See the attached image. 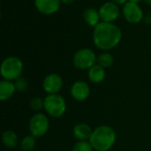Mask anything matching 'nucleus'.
Returning <instances> with one entry per match:
<instances>
[{
  "label": "nucleus",
  "instance_id": "f8f14e48",
  "mask_svg": "<svg viewBox=\"0 0 151 151\" xmlns=\"http://www.w3.org/2000/svg\"><path fill=\"white\" fill-rule=\"evenodd\" d=\"M93 130L89 125L86 123H79L74 126L73 129V136L78 141H88L91 137Z\"/></svg>",
  "mask_w": 151,
  "mask_h": 151
},
{
  "label": "nucleus",
  "instance_id": "ddd939ff",
  "mask_svg": "<svg viewBox=\"0 0 151 151\" xmlns=\"http://www.w3.org/2000/svg\"><path fill=\"white\" fill-rule=\"evenodd\" d=\"M88 80L94 84L102 83L106 77L105 69L104 67H102L101 65L96 64L94 66H92L88 70Z\"/></svg>",
  "mask_w": 151,
  "mask_h": 151
},
{
  "label": "nucleus",
  "instance_id": "6e6552de",
  "mask_svg": "<svg viewBox=\"0 0 151 151\" xmlns=\"http://www.w3.org/2000/svg\"><path fill=\"white\" fill-rule=\"evenodd\" d=\"M99 14L101 17V20L108 23H114L120 15L119 5L114 4L111 1L105 2L99 8Z\"/></svg>",
  "mask_w": 151,
  "mask_h": 151
},
{
  "label": "nucleus",
  "instance_id": "b1692460",
  "mask_svg": "<svg viewBox=\"0 0 151 151\" xmlns=\"http://www.w3.org/2000/svg\"><path fill=\"white\" fill-rule=\"evenodd\" d=\"M74 1H75V0H61V3H63L64 4H66V5H68V4H73Z\"/></svg>",
  "mask_w": 151,
  "mask_h": 151
},
{
  "label": "nucleus",
  "instance_id": "6ab92c4d",
  "mask_svg": "<svg viewBox=\"0 0 151 151\" xmlns=\"http://www.w3.org/2000/svg\"><path fill=\"white\" fill-rule=\"evenodd\" d=\"M93 148L88 141H78L73 147L72 151H93Z\"/></svg>",
  "mask_w": 151,
  "mask_h": 151
},
{
  "label": "nucleus",
  "instance_id": "5701e85b",
  "mask_svg": "<svg viewBox=\"0 0 151 151\" xmlns=\"http://www.w3.org/2000/svg\"><path fill=\"white\" fill-rule=\"evenodd\" d=\"M111 1L118 5H124L128 2V0H111Z\"/></svg>",
  "mask_w": 151,
  "mask_h": 151
},
{
  "label": "nucleus",
  "instance_id": "2eb2a0df",
  "mask_svg": "<svg viewBox=\"0 0 151 151\" xmlns=\"http://www.w3.org/2000/svg\"><path fill=\"white\" fill-rule=\"evenodd\" d=\"M83 19L88 26L92 27H96L102 21L100 14H99V11L91 7L87 8L83 12Z\"/></svg>",
  "mask_w": 151,
  "mask_h": 151
},
{
  "label": "nucleus",
  "instance_id": "9d476101",
  "mask_svg": "<svg viewBox=\"0 0 151 151\" xmlns=\"http://www.w3.org/2000/svg\"><path fill=\"white\" fill-rule=\"evenodd\" d=\"M70 93L72 97L78 101L82 102L88 99L90 95L89 85L84 81H76L71 87Z\"/></svg>",
  "mask_w": 151,
  "mask_h": 151
},
{
  "label": "nucleus",
  "instance_id": "9b49d317",
  "mask_svg": "<svg viewBox=\"0 0 151 151\" xmlns=\"http://www.w3.org/2000/svg\"><path fill=\"white\" fill-rule=\"evenodd\" d=\"M61 4V0H35L36 10L43 15H52L56 13Z\"/></svg>",
  "mask_w": 151,
  "mask_h": 151
},
{
  "label": "nucleus",
  "instance_id": "423d86ee",
  "mask_svg": "<svg viewBox=\"0 0 151 151\" xmlns=\"http://www.w3.org/2000/svg\"><path fill=\"white\" fill-rule=\"evenodd\" d=\"M28 127L30 134L34 135L35 138L42 137L49 131L50 119L47 115L42 112H37L31 117L28 123Z\"/></svg>",
  "mask_w": 151,
  "mask_h": 151
},
{
  "label": "nucleus",
  "instance_id": "f03ea898",
  "mask_svg": "<svg viewBox=\"0 0 151 151\" xmlns=\"http://www.w3.org/2000/svg\"><path fill=\"white\" fill-rule=\"evenodd\" d=\"M117 134L114 129L106 125L99 126L93 130L88 140L93 150L96 151H109L115 144Z\"/></svg>",
  "mask_w": 151,
  "mask_h": 151
},
{
  "label": "nucleus",
  "instance_id": "20e7f679",
  "mask_svg": "<svg viewBox=\"0 0 151 151\" xmlns=\"http://www.w3.org/2000/svg\"><path fill=\"white\" fill-rule=\"evenodd\" d=\"M44 110L51 118H61L66 111V102L59 94L47 95L44 97Z\"/></svg>",
  "mask_w": 151,
  "mask_h": 151
},
{
  "label": "nucleus",
  "instance_id": "393cba45",
  "mask_svg": "<svg viewBox=\"0 0 151 151\" xmlns=\"http://www.w3.org/2000/svg\"><path fill=\"white\" fill-rule=\"evenodd\" d=\"M142 0H128V2H132V3H135V4H139Z\"/></svg>",
  "mask_w": 151,
  "mask_h": 151
},
{
  "label": "nucleus",
  "instance_id": "aec40b11",
  "mask_svg": "<svg viewBox=\"0 0 151 151\" xmlns=\"http://www.w3.org/2000/svg\"><path fill=\"white\" fill-rule=\"evenodd\" d=\"M30 107L33 111L36 112H40L42 109H44V98L41 97H34L30 101Z\"/></svg>",
  "mask_w": 151,
  "mask_h": 151
},
{
  "label": "nucleus",
  "instance_id": "f257e3e1",
  "mask_svg": "<svg viewBox=\"0 0 151 151\" xmlns=\"http://www.w3.org/2000/svg\"><path fill=\"white\" fill-rule=\"evenodd\" d=\"M95 46L104 51H109L117 47L122 39L121 29L114 23L101 21L93 30Z\"/></svg>",
  "mask_w": 151,
  "mask_h": 151
},
{
  "label": "nucleus",
  "instance_id": "39448f33",
  "mask_svg": "<svg viewBox=\"0 0 151 151\" xmlns=\"http://www.w3.org/2000/svg\"><path fill=\"white\" fill-rule=\"evenodd\" d=\"M97 56L89 48H83L77 50L73 56V65L80 70H89L96 64Z\"/></svg>",
  "mask_w": 151,
  "mask_h": 151
},
{
  "label": "nucleus",
  "instance_id": "dca6fc26",
  "mask_svg": "<svg viewBox=\"0 0 151 151\" xmlns=\"http://www.w3.org/2000/svg\"><path fill=\"white\" fill-rule=\"evenodd\" d=\"M2 142H3L4 146L6 148H9V149L15 148L19 143L18 136H17L16 133H14L12 130H6L3 133Z\"/></svg>",
  "mask_w": 151,
  "mask_h": 151
},
{
  "label": "nucleus",
  "instance_id": "a878e982",
  "mask_svg": "<svg viewBox=\"0 0 151 151\" xmlns=\"http://www.w3.org/2000/svg\"><path fill=\"white\" fill-rule=\"evenodd\" d=\"M147 4H149V5H151V0H143Z\"/></svg>",
  "mask_w": 151,
  "mask_h": 151
},
{
  "label": "nucleus",
  "instance_id": "f3484780",
  "mask_svg": "<svg viewBox=\"0 0 151 151\" xmlns=\"http://www.w3.org/2000/svg\"><path fill=\"white\" fill-rule=\"evenodd\" d=\"M113 62H114V58L108 51H104L101 53L99 56H97V58H96V64L101 65L104 69L111 67Z\"/></svg>",
  "mask_w": 151,
  "mask_h": 151
},
{
  "label": "nucleus",
  "instance_id": "1a4fd4ad",
  "mask_svg": "<svg viewBox=\"0 0 151 151\" xmlns=\"http://www.w3.org/2000/svg\"><path fill=\"white\" fill-rule=\"evenodd\" d=\"M64 81L62 77L55 73L46 75L42 81V88L48 95L58 94L62 89Z\"/></svg>",
  "mask_w": 151,
  "mask_h": 151
},
{
  "label": "nucleus",
  "instance_id": "4468645a",
  "mask_svg": "<svg viewBox=\"0 0 151 151\" xmlns=\"http://www.w3.org/2000/svg\"><path fill=\"white\" fill-rule=\"evenodd\" d=\"M16 91L14 82L7 80H2L0 81V99L5 101L13 96Z\"/></svg>",
  "mask_w": 151,
  "mask_h": 151
},
{
  "label": "nucleus",
  "instance_id": "4be33fe9",
  "mask_svg": "<svg viewBox=\"0 0 151 151\" xmlns=\"http://www.w3.org/2000/svg\"><path fill=\"white\" fill-rule=\"evenodd\" d=\"M143 21H144V23L150 25L151 24V13L150 12H148V13H146V14L144 15V17H143Z\"/></svg>",
  "mask_w": 151,
  "mask_h": 151
},
{
  "label": "nucleus",
  "instance_id": "412c9836",
  "mask_svg": "<svg viewBox=\"0 0 151 151\" xmlns=\"http://www.w3.org/2000/svg\"><path fill=\"white\" fill-rule=\"evenodd\" d=\"M14 85L16 91L19 92H25L28 88V81L26 78L23 77H19V79L14 81Z\"/></svg>",
  "mask_w": 151,
  "mask_h": 151
},
{
  "label": "nucleus",
  "instance_id": "7ed1b4c3",
  "mask_svg": "<svg viewBox=\"0 0 151 151\" xmlns=\"http://www.w3.org/2000/svg\"><path fill=\"white\" fill-rule=\"evenodd\" d=\"M23 72V62L21 59L15 56L7 57L4 58L1 64L0 73L4 80L7 81H16L21 77Z\"/></svg>",
  "mask_w": 151,
  "mask_h": 151
},
{
  "label": "nucleus",
  "instance_id": "a211bd4d",
  "mask_svg": "<svg viewBox=\"0 0 151 151\" xmlns=\"http://www.w3.org/2000/svg\"><path fill=\"white\" fill-rule=\"evenodd\" d=\"M35 145H36V138L32 134L24 136L19 143V147L21 150L23 151H32L35 148Z\"/></svg>",
  "mask_w": 151,
  "mask_h": 151
},
{
  "label": "nucleus",
  "instance_id": "0eeeda50",
  "mask_svg": "<svg viewBox=\"0 0 151 151\" xmlns=\"http://www.w3.org/2000/svg\"><path fill=\"white\" fill-rule=\"evenodd\" d=\"M122 14L125 19L131 24H138L142 20H143L144 13L142 7L139 4L127 2L126 4L123 5L122 8Z\"/></svg>",
  "mask_w": 151,
  "mask_h": 151
}]
</instances>
